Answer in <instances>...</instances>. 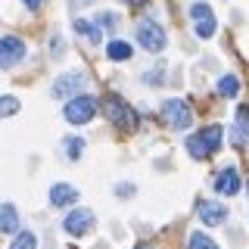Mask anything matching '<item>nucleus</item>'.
Segmentation results:
<instances>
[{"label": "nucleus", "instance_id": "obj_20", "mask_svg": "<svg viewBox=\"0 0 249 249\" xmlns=\"http://www.w3.org/2000/svg\"><path fill=\"white\" fill-rule=\"evenodd\" d=\"M187 246L190 249H218V243L209 237V233H202V231H193L190 240H187Z\"/></svg>", "mask_w": 249, "mask_h": 249}, {"label": "nucleus", "instance_id": "obj_11", "mask_svg": "<svg viewBox=\"0 0 249 249\" xmlns=\"http://www.w3.org/2000/svg\"><path fill=\"white\" fill-rule=\"evenodd\" d=\"M237 190H240V175H237V168L218 171V178H215V193H221V196H233Z\"/></svg>", "mask_w": 249, "mask_h": 249}, {"label": "nucleus", "instance_id": "obj_1", "mask_svg": "<svg viewBox=\"0 0 249 249\" xmlns=\"http://www.w3.org/2000/svg\"><path fill=\"white\" fill-rule=\"evenodd\" d=\"M103 115L115 124V128H122V131H134L137 128V112L124 103L122 97H115V93L103 97Z\"/></svg>", "mask_w": 249, "mask_h": 249}, {"label": "nucleus", "instance_id": "obj_27", "mask_svg": "<svg viewBox=\"0 0 249 249\" xmlns=\"http://www.w3.org/2000/svg\"><path fill=\"white\" fill-rule=\"evenodd\" d=\"M22 3H25V6H28V10H37V6H41V3H44V0H22Z\"/></svg>", "mask_w": 249, "mask_h": 249}, {"label": "nucleus", "instance_id": "obj_30", "mask_svg": "<svg viewBox=\"0 0 249 249\" xmlns=\"http://www.w3.org/2000/svg\"><path fill=\"white\" fill-rule=\"evenodd\" d=\"M137 249H153V246H137Z\"/></svg>", "mask_w": 249, "mask_h": 249}, {"label": "nucleus", "instance_id": "obj_10", "mask_svg": "<svg viewBox=\"0 0 249 249\" xmlns=\"http://www.w3.org/2000/svg\"><path fill=\"white\" fill-rule=\"evenodd\" d=\"M81 199V193H78V187L72 184H53L50 187V206L53 209H69V206H75V202Z\"/></svg>", "mask_w": 249, "mask_h": 249}, {"label": "nucleus", "instance_id": "obj_6", "mask_svg": "<svg viewBox=\"0 0 249 249\" xmlns=\"http://www.w3.org/2000/svg\"><path fill=\"white\" fill-rule=\"evenodd\" d=\"M84 84H88L84 72H62L56 81H53V97L56 100H72V97H78V93L84 90Z\"/></svg>", "mask_w": 249, "mask_h": 249}, {"label": "nucleus", "instance_id": "obj_24", "mask_svg": "<svg viewBox=\"0 0 249 249\" xmlns=\"http://www.w3.org/2000/svg\"><path fill=\"white\" fill-rule=\"evenodd\" d=\"M143 81H146V84H162V66L156 69V72H146V75H143Z\"/></svg>", "mask_w": 249, "mask_h": 249}, {"label": "nucleus", "instance_id": "obj_15", "mask_svg": "<svg viewBox=\"0 0 249 249\" xmlns=\"http://www.w3.org/2000/svg\"><path fill=\"white\" fill-rule=\"evenodd\" d=\"M75 31L78 35H84L90 44H100L103 41V35H100V25L97 22H88V19H75Z\"/></svg>", "mask_w": 249, "mask_h": 249}, {"label": "nucleus", "instance_id": "obj_28", "mask_svg": "<svg viewBox=\"0 0 249 249\" xmlns=\"http://www.w3.org/2000/svg\"><path fill=\"white\" fill-rule=\"evenodd\" d=\"M69 3H72V6H75V10H78V6H90V3H93V0H69Z\"/></svg>", "mask_w": 249, "mask_h": 249}, {"label": "nucleus", "instance_id": "obj_17", "mask_svg": "<svg viewBox=\"0 0 249 249\" xmlns=\"http://www.w3.org/2000/svg\"><path fill=\"white\" fill-rule=\"evenodd\" d=\"M243 140H249V109L240 106L237 109V143L243 146Z\"/></svg>", "mask_w": 249, "mask_h": 249}, {"label": "nucleus", "instance_id": "obj_7", "mask_svg": "<svg viewBox=\"0 0 249 249\" xmlns=\"http://www.w3.org/2000/svg\"><path fill=\"white\" fill-rule=\"evenodd\" d=\"M25 59V41L16 35L0 37V69H16Z\"/></svg>", "mask_w": 249, "mask_h": 249}, {"label": "nucleus", "instance_id": "obj_9", "mask_svg": "<svg viewBox=\"0 0 249 249\" xmlns=\"http://www.w3.org/2000/svg\"><path fill=\"white\" fill-rule=\"evenodd\" d=\"M199 221L206 224V228L224 224L228 221V206H221V202H215V199H202L199 202Z\"/></svg>", "mask_w": 249, "mask_h": 249}, {"label": "nucleus", "instance_id": "obj_13", "mask_svg": "<svg viewBox=\"0 0 249 249\" xmlns=\"http://www.w3.org/2000/svg\"><path fill=\"white\" fill-rule=\"evenodd\" d=\"M106 56L112 59V62H124V59L134 56V47H131L128 41H122V37H115V41L106 44Z\"/></svg>", "mask_w": 249, "mask_h": 249}, {"label": "nucleus", "instance_id": "obj_5", "mask_svg": "<svg viewBox=\"0 0 249 249\" xmlns=\"http://www.w3.org/2000/svg\"><path fill=\"white\" fill-rule=\"evenodd\" d=\"M93 224H97L93 212H90V209H84V206H78V209H72V212L66 215L62 228H66L69 237H84V233H90V231H93Z\"/></svg>", "mask_w": 249, "mask_h": 249}, {"label": "nucleus", "instance_id": "obj_23", "mask_svg": "<svg viewBox=\"0 0 249 249\" xmlns=\"http://www.w3.org/2000/svg\"><path fill=\"white\" fill-rule=\"evenodd\" d=\"M93 22H97L100 28H115V22H119V19H115L112 13H100V16H97V19H93Z\"/></svg>", "mask_w": 249, "mask_h": 249}, {"label": "nucleus", "instance_id": "obj_16", "mask_svg": "<svg viewBox=\"0 0 249 249\" xmlns=\"http://www.w3.org/2000/svg\"><path fill=\"white\" fill-rule=\"evenodd\" d=\"M10 249H37V237H35V231H19V233L13 237Z\"/></svg>", "mask_w": 249, "mask_h": 249}, {"label": "nucleus", "instance_id": "obj_25", "mask_svg": "<svg viewBox=\"0 0 249 249\" xmlns=\"http://www.w3.org/2000/svg\"><path fill=\"white\" fill-rule=\"evenodd\" d=\"M115 193H119V196H134V184H119Z\"/></svg>", "mask_w": 249, "mask_h": 249}, {"label": "nucleus", "instance_id": "obj_8", "mask_svg": "<svg viewBox=\"0 0 249 249\" xmlns=\"http://www.w3.org/2000/svg\"><path fill=\"white\" fill-rule=\"evenodd\" d=\"M190 16H193V22H196V37L209 41V37L215 35V13H212V6L209 3H193Z\"/></svg>", "mask_w": 249, "mask_h": 249}, {"label": "nucleus", "instance_id": "obj_4", "mask_svg": "<svg viewBox=\"0 0 249 249\" xmlns=\"http://www.w3.org/2000/svg\"><path fill=\"white\" fill-rule=\"evenodd\" d=\"M162 119H165L168 128L184 131V128H190V124H193V112H190V106H187V100L171 97V100L162 103Z\"/></svg>", "mask_w": 249, "mask_h": 249}, {"label": "nucleus", "instance_id": "obj_3", "mask_svg": "<svg viewBox=\"0 0 249 249\" xmlns=\"http://www.w3.org/2000/svg\"><path fill=\"white\" fill-rule=\"evenodd\" d=\"M137 44L143 47L146 53H162V50H165V44H168V37H165V31H162L159 22L143 19L137 25Z\"/></svg>", "mask_w": 249, "mask_h": 249}, {"label": "nucleus", "instance_id": "obj_19", "mask_svg": "<svg viewBox=\"0 0 249 249\" xmlns=\"http://www.w3.org/2000/svg\"><path fill=\"white\" fill-rule=\"evenodd\" d=\"M62 146H66V159H72V162H78V159H81V153H84V140L81 137H66V140H62Z\"/></svg>", "mask_w": 249, "mask_h": 249}, {"label": "nucleus", "instance_id": "obj_26", "mask_svg": "<svg viewBox=\"0 0 249 249\" xmlns=\"http://www.w3.org/2000/svg\"><path fill=\"white\" fill-rule=\"evenodd\" d=\"M50 50L56 53V56H59V53H62V41H59V37H53V41H50Z\"/></svg>", "mask_w": 249, "mask_h": 249}, {"label": "nucleus", "instance_id": "obj_18", "mask_svg": "<svg viewBox=\"0 0 249 249\" xmlns=\"http://www.w3.org/2000/svg\"><path fill=\"white\" fill-rule=\"evenodd\" d=\"M187 153H190L193 159H209V156H212V153H209V146L202 143V137H199V134L187 137Z\"/></svg>", "mask_w": 249, "mask_h": 249}, {"label": "nucleus", "instance_id": "obj_22", "mask_svg": "<svg viewBox=\"0 0 249 249\" xmlns=\"http://www.w3.org/2000/svg\"><path fill=\"white\" fill-rule=\"evenodd\" d=\"M19 112V100L13 97V93H6V97H0V119H10V115Z\"/></svg>", "mask_w": 249, "mask_h": 249}, {"label": "nucleus", "instance_id": "obj_12", "mask_svg": "<svg viewBox=\"0 0 249 249\" xmlns=\"http://www.w3.org/2000/svg\"><path fill=\"white\" fill-rule=\"evenodd\" d=\"M0 231L3 233H19V212H16L13 202L0 206Z\"/></svg>", "mask_w": 249, "mask_h": 249}, {"label": "nucleus", "instance_id": "obj_21", "mask_svg": "<svg viewBox=\"0 0 249 249\" xmlns=\"http://www.w3.org/2000/svg\"><path fill=\"white\" fill-rule=\"evenodd\" d=\"M218 93H221V97H237V93H240L237 75H221V81H218Z\"/></svg>", "mask_w": 249, "mask_h": 249}, {"label": "nucleus", "instance_id": "obj_14", "mask_svg": "<svg viewBox=\"0 0 249 249\" xmlns=\"http://www.w3.org/2000/svg\"><path fill=\"white\" fill-rule=\"evenodd\" d=\"M199 137H202V143L209 146V153H218V150H221L224 128H221V124H209V128H202V131H199Z\"/></svg>", "mask_w": 249, "mask_h": 249}, {"label": "nucleus", "instance_id": "obj_2", "mask_svg": "<svg viewBox=\"0 0 249 249\" xmlns=\"http://www.w3.org/2000/svg\"><path fill=\"white\" fill-rule=\"evenodd\" d=\"M97 97H90V93H78V97L66 100V109H62V115H66L69 124H88L93 115H97Z\"/></svg>", "mask_w": 249, "mask_h": 249}, {"label": "nucleus", "instance_id": "obj_29", "mask_svg": "<svg viewBox=\"0 0 249 249\" xmlns=\"http://www.w3.org/2000/svg\"><path fill=\"white\" fill-rule=\"evenodd\" d=\"M128 3H131V6H143L146 0H128Z\"/></svg>", "mask_w": 249, "mask_h": 249}]
</instances>
